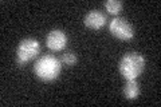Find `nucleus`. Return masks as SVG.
<instances>
[{"mask_svg":"<svg viewBox=\"0 0 161 107\" xmlns=\"http://www.w3.org/2000/svg\"><path fill=\"white\" fill-rule=\"evenodd\" d=\"M110 34L119 40H130L134 36V29L126 19L124 18H114L109 24Z\"/></svg>","mask_w":161,"mask_h":107,"instance_id":"obj_4","label":"nucleus"},{"mask_svg":"<svg viewBox=\"0 0 161 107\" xmlns=\"http://www.w3.org/2000/svg\"><path fill=\"white\" fill-rule=\"evenodd\" d=\"M40 52V43L34 38L23 39L16 48V64L24 66L38 56Z\"/></svg>","mask_w":161,"mask_h":107,"instance_id":"obj_3","label":"nucleus"},{"mask_svg":"<svg viewBox=\"0 0 161 107\" xmlns=\"http://www.w3.org/2000/svg\"><path fill=\"white\" fill-rule=\"evenodd\" d=\"M140 95V87H138V83L136 79H130L126 80V83L124 86V96L128 100H134L137 99Z\"/></svg>","mask_w":161,"mask_h":107,"instance_id":"obj_7","label":"nucleus"},{"mask_svg":"<svg viewBox=\"0 0 161 107\" xmlns=\"http://www.w3.org/2000/svg\"><path fill=\"white\" fill-rule=\"evenodd\" d=\"M145 58L138 52H129L119 60V72L126 80L137 79L145 70Z\"/></svg>","mask_w":161,"mask_h":107,"instance_id":"obj_2","label":"nucleus"},{"mask_svg":"<svg viewBox=\"0 0 161 107\" xmlns=\"http://www.w3.org/2000/svg\"><path fill=\"white\" fill-rule=\"evenodd\" d=\"M105 9L109 12V13H113V15H118L121 12V9H122V6L124 4L118 2V0H108V2H105Z\"/></svg>","mask_w":161,"mask_h":107,"instance_id":"obj_8","label":"nucleus"},{"mask_svg":"<svg viewBox=\"0 0 161 107\" xmlns=\"http://www.w3.org/2000/svg\"><path fill=\"white\" fill-rule=\"evenodd\" d=\"M83 23L86 27L92 29H99L106 24V15L98 11V9H93V11H89L85 15Z\"/></svg>","mask_w":161,"mask_h":107,"instance_id":"obj_6","label":"nucleus"},{"mask_svg":"<svg viewBox=\"0 0 161 107\" xmlns=\"http://www.w3.org/2000/svg\"><path fill=\"white\" fill-rule=\"evenodd\" d=\"M67 35L62 29H53L46 38V44L51 51H62L67 44Z\"/></svg>","mask_w":161,"mask_h":107,"instance_id":"obj_5","label":"nucleus"},{"mask_svg":"<svg viewBox=\"0 0 161 107\" xmlns=\"http://www.w3.org/2000/svg\"><path fill=\"white\" fill-rule=\"evenodd\" d=\"M60 62L66 66H74L77 63V55H75L73 51H66V52L62 54V56H60Z\"/></svg>","mask_w":161,"mask_h":107,"instance_id":"obj_9","label":"nucleus"},{"mask_svg":"<svg viewBox=\"0 0 161 107\" xmlns=\"http://www.w3.org/2000/svg\"><path fill=\"white\" fill-rule=\"evenodd\" d=\"M62 71V62L53 55H43L34 64V72L43 82H53Z\"/></svg>","mask_w":161,"mask_h":107,"instance_id":"obj_1","label":"nucleus"}]
</instances>
